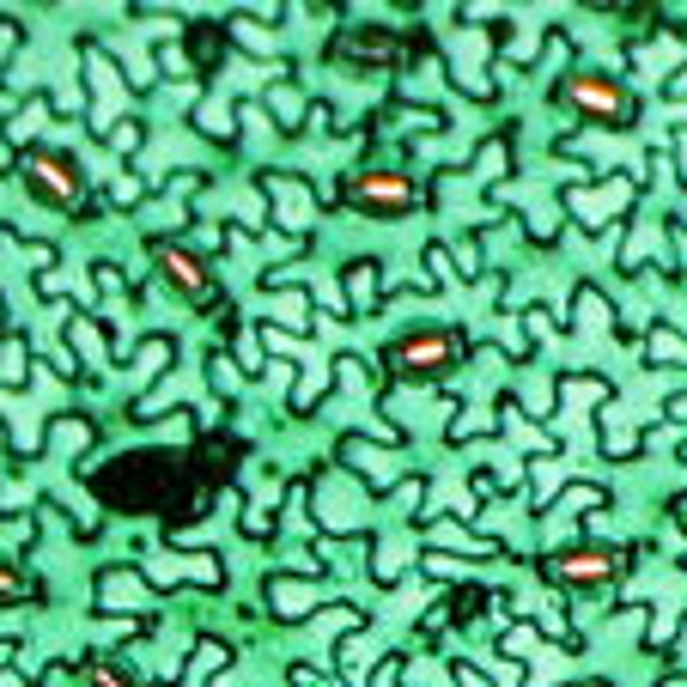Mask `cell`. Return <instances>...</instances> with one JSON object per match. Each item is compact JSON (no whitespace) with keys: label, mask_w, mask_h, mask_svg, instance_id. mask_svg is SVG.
<instances>
[{"label":"cell","mask_w":687,"mask_h":687,"mask_svg":"<svg viewBox=\"0 0 687 687\" xmlns=\"http://www.w3.org/2000/svg\"><path fill=\"white\" fill-rule=\"evenodd\" d=\"M554 578H566V584H608V578H615V554H608V548H572V554L554 560Z\"/></svg>","instance_id":"6"},{"label":"cell","mask_w":687,"mask_h":687,"mask_svg":"<svg viewBox=\"0 0 687 687\" xmlns=\"http://www.w3.org/2000/svg\"><path fill=\"white\" fill-rule=\"evenodd\" d=\"M681 529H687V505H681Z\"/></svg>","instance_id":"25"},{"label":"cell","mask_w":687,"mask_h":687,"mask_svg":"<svg viewBox=\"0 0 687 687\" xmlns=\"http://www.w3.org/2000/svg\"><path fill=\"white\" fill-rule=\"evenodd\" d=\"M274 201H280V225H286V232H304V225L317 219L311 189H304V183H274Z\"/></svg>","instance_id":"8"},{"label":"cell","mask_w":687,"mask_h":687,"mask_svg":"<svg viewBox=\"0 0 687 687\" xmlns=\"http://www.w3.org/2000/svg\"><path fill=\"white\" fill-rule=\"evenodd\" d=\"M390 353H396V371H402V377H432V371L450 365V341H444V335H426V329H420V335H402Z\"/></svg>","instance_id":"3"},{"label":"cell","mask_w":687,"mask_h":687,"mask_svg":"<svg viewBox=\"0 0 687 687\" xmlns=\"http://www.w3.org/2000/svg\"><path fill=\"white\" fill-rule=\"evenodd\" d=\"M347 286H353V298L365 304V298H371V286H377V274H371V268H353V274H347Z\"/></svg>","instance_id":"17"},{"label":"cell","mask_w":687,"mask_h":687,"mask_svg":"<svg viewBox=\"0 0 687 687\" xmlns=\"http://www.w3.org/2000/svg\"><path fill=\"white\" fill-rule=\"evenodd\" d=\"M274 110H280V122H298V104H292V92H274Z\"/></svg>","instance_id":"21"},{"label":"cell","mask_w":687,"mask_h":687,"mask_svg":"<svg viewBox=\"0 0 687 687\" xmlns=\"http://www.w3.org/2000/svg\"><path fill=\"white\" fill-rule=\"evenodd\" d=\"M651 353H657V359H687V347H681L675 335H657V347H651Z\"/></svg>","instance_id":"18"},{"label":"cell","mask_w":687,"mask_h":687,"mask_svg":"<svg viewBox=\"0 0 687 687\" xmlns=\"http://www.w3.org/2000/svg\"><path fill=\"white\" fill-rule=\"evenodd\" d=\"M347 657H353V675H359V669L371 663V639H353V645H347Z\"/></svg>","instance_id":"20"},{"label":"cell","mask_w":687,"mask_h":687,"mask_svg":"<svg viewBox=\"0 0 687 687\" xmlns=\"http://www.w3.org/2000/svg\"><path fill=\"white\" fill-rule=\"evenodd\" d=\"M311 602H317V590H311V584H298V578H280V584H274V615H286V621H292V615H304Z\"/></svg>","instance_id":"10"},{"label":"cell","mask_w":687,"mask_h":687,"mask_svg":"<svg viewBox=\"0 0 687 687\" xmlns=\"http://www.w3.org/2000/svg\"><path fill=\"white\" fill-rule=\"evenodd\" d=\"M566 201H572V213H578V219L590 225V232H596V225H608V219H615V213L627 207V177L602 183V189H572Z\"/></svg>","instance_id":"5"},{"label":"cell","mask_w":687,"mask_h":687,"mask_svg":"<svg viewBox=\"0 0 687 687\" xmlns=\"http://www.w3.org/2000/svg\"><path fill=\"white\" fill-rule=\"evenodd\" d=\"M432 536H438L444 548H456V554H487V548H493V542H475V536H469V529H456V523H438V529H432Z\"/></svg>","instance_id":"12"},{"label":"cell","mask_w":687,"mask_h":687,"mask_svg":"<svg viewBox=\"0 0 687 687\" xmlns=\"http://www.w3.org/2000/svg\"><path fill=\"white\" fill-rule=\"evenodd\" d=\"M566 396H578V402H602L608 390L596 384V377H566Z\"/></svg>","instance_id":"15"},{"label":"cell","mask_w":687,"mask_h":687,"mask_svg":"<svg viewBox=\"0 0 687 687\" xmlns=\"http://www.w3.org/2000/svg\"><path fill=\"white\" fill-rule=\"evenodd\" d=\"M86 73H92V92H98L92 122H98V128H110V122H116V104H122V80H116V67H110L104 55H92V61H86Z\"/></svg>","instance_id":"7"},{"label":"cell","mask_w":687,"mask_h":687,"mask_svg":"<svg viewBox=\"0 0 687 687\" xmlns=\"http://www.w3.org/2000/svg\"><path fill=\"white\" fill-rule=\"evenodd\" d=\"M37 122H43V110H25V116H19V122H13V134H19V140H25V134H31V128H37Z\"/></svg>","instance_id":"22"},{"label":"cell","mask_w":687,"mask_h":687,"mask_svg":"<svg viewBox=\"0 0 687 687\" xmlns=\"http://www.w3.org/2000/svg\"><path fill=\"white\" fill-rule=\"evenodd\" d=\"M31 189L55 207H73L80 201V171H73L67 152H31Z\"/></svg>","instance_id":"1"},{"label":"cell","mask_w":687,"mask_h":687,"mask_svg":"<svg viewBox=\"0 0 687 687\" xmlns=\"http://www.w3.org/2000/svg\"><path fill=\"white\" fill-rule=\"evenodd\" d=\"M408 195H414V189H408L396 171H365V177H353V189H347V201L365 207V213H402Z\"/></svg>","instance_id":"2"},{"label":"cell","mask_w":687,"mask_h":687,"mask_svg":"<svg viewBox=\"0 0 687 687\" xmlns=\"http://www.w3.org/2000/svg\"><path fill=\"white\" fill-rule=\"evenodd\" d=\"M98 590H104V602H110V608H140V602H146V590H140V578H134V572H110Z\"/></svg>","instance_id":"11"},{"label":"cell","mask_w":687,"mask_h":687,"mask_svg":"<svg viewBox=\"0 0 687 687\" xmlns=\"http://www.w3.org/2000/svg\"><path fill=\"white\" fill-rule=\"evenodd\" d=\"M408 566V548L402 542H384V548H377V578H396Z\"/></svg>","instance_id":"14"},{"label":"cell","mask_w":687,"mask_h":687,"mask_svg":"<svg viewBox=\"0 0 687 687\" xmlns=\"http://www.w3.org/2000/svg\"><path fill=\"white\" fill-rule=\"evenodd\" d=\"M0 596H19V578H13L7 566H0Z\"/></svg>","instance_id":"24"},{"label":"cell","mask_w":687,"mask_h":687,"mask_svg":"<svg viewBox=\"0 0 687 687\" xmlns=\"http://www.w3.org/2000/svg\"><path fill=\"white\" fill-rule=\"evenodd\" d=\"M572 104L584 116H602V122H621L627 116V92L615 80H602V73H584V80H572Z\"/></svg>","instance_id":"4"},{"label":"cell","mask_w":687,"mask_h":687,"mask_svg":"<svg viewBox=\"0 0 687 687\" xmlns=\"http://www.w3.org/2000/svg\"><path fill=\"white\" fill-rule=\"evenodd\" d=\"M92 687H128V681H122L116 669H92Z\"/></svg>","instance_id":"23"},{"label":"cell","mask_w":687,"mask_h":687,"mask_svg":"<svg viewBox=\"0 0 687 687\" xmlns=\"http://www.w3.org/2000/svg\"><path fill=\"white\" fill-rule=\"evenodd\" d=\"M602 323H608L602 292H578V329H602Z\"/></svg>","instance_id":"13"},{"label":"cell","mask_w":687,"mask_h":687,"mask_svg":"<svg viewBox=\"0 0 687 687\" xmlns=\"http://www.w3.org/2000/svg\"><path fill=\"white\" fill-rule=\"evenodd\" d=\"M159 262H165V274L177 280V292H189V298L207 292V274H201V262H195L189 250H159Z\"/></svg>","instance_id":"9"},{"label":"cell","mask_w":687,"mask_h":687,"mask_svg":"<svg viewBox=\"0 0 687 687\" xmlns=\"http://www.w3.org/2000/svg\"><path fill=\"white\" fill-rule=\"evenodd\" d=\"M536 487H542V499H548V487H560V463H536Z\"/></svg>","instance_id":"19"},{"label":"cell","mask_w":687,"mask_h":687,"mask_svg":"<svg viewBox=\"0 0 687 687\" xmlns=\"http://www.w3.org/2000/svg\"><path fill=\"white\" fill-rule=\"evenodd\" d=\"M73 347H86L92 359H104V347H98V329H92L86 317H80V323H73Z\"/></svg>","instance_id":"16"}]
</instances>
